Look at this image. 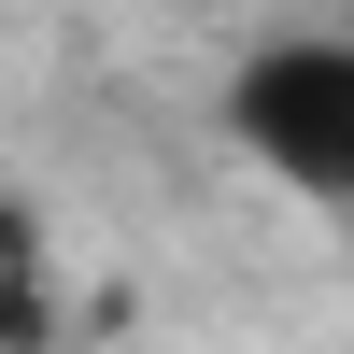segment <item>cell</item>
I'll list each match as a JSON object with an SVG mask.
<instances>
[{
	"mask_svg": "<svg viewBox=\"0 0 354 354\" xmlns=\"http://www.w3.org/2000/svg\"><path fill=\"white\" fill-rule=\"evenodd\" d=\"M57 312H71V283H57V227L0 185V354H57Z\"/></svg>",
	"mask_w": 354,
	"mask_h": 354,
	"instance_id": "obj_2",
	"label": "cell"
},
{
	"mask_svg": "<svg viewBox=\"0 0 354 354\" xmlns=\"http://www.w3.org/2000/svg\"><path fill=\"white\" fill-rule=\"evenodd\" d=\"M213 128L255 185L354 227V28H255L213 85Z\"/></svg>",
	"mask_w": 354,
	"mask_h": 354,
	"instance_id": "obj_1",
	"label": "cell"
},
{
	"mask_svg": "<svg viewBox=\"0 0 354 354\" xmlns=\"http://www.w3.org/2000/svg\"><path fill=\"white\" fill-rule=\"evenodd\" d=\"M340 15H354V0H340Z\"/></svg>",
	"mask_w": 354,
	"mask_h": 354,
	"instance_id": "obj_3",
	"label": "cell"
}]
</instances>
